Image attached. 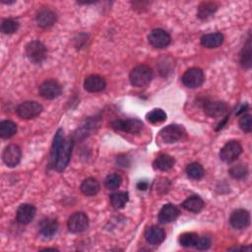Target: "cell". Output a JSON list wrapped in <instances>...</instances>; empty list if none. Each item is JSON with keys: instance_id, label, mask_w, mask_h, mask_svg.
Returning <instances> with one entry per match:
<instances>
[{"instance_id": "cell-35", "label": "cell", "mask_w": 252, "mask_h": 252, "mask_svg": "<svg viewBox=\"0 0 252 252\" xmlns=\"http://www.w3.org/2000/svg\"><path fill=\"white\" fill-rule=\"evenodd\" d=\"M239 126L245 133H250L252 130V116L250 114H244L239 119Z\"/></svg>"}, {"instance_id": "cell-22", "label": "cell", "mask_w": 252, "mask_h": 252, "mask_svg": "<svg viewBox=\"0 0 252 252\" xmlns=\"http://www.w3.org/2000/svg\"><path fill=\"white\" fill-rule=\"evenodd\" d=\"M154 168L160 170V171H167L174 165V158L166 154L159 155L155 160H154Z\"/></svg>"}, {"instance_id": "cell-7", "label": "cell", "mask_w": 252, "mask_h": 252, "mask_svg": "<svg viewBox=\"0 0 252 252\" xmlns=\"http://www.w3.org/2000/svg\"><path fill=\"white\" fill-rule=\"evenodd\" d=\"M42 105L36 101H25L17 107V114L23 119H32L39 115L42 111Z\"/></svg>"}, {"instance_id": "cell-16", "label": "cell", "mask_w": 252, "mask_h": 252, "mask_svg": "<svg viewBox=\"0 0 252 252\" xmlns=\"http://www.w3.org/2000/svg\"><path fill=\"white\" fill-rule=\"evenodd\" d=\"M179 216V210L172 204L164 205L158 213V221L160 223H169L174 221Z\"/></svg>"}, {"instance_id": "cell-13", "label": "cell", "mask_w": 252, "mask_h": 252, "mask_svg": "<svg viewBox=\"0 0 252 252\" xmlns=\"http://www.w3.org/2000/svg\"><path fill=\"white\" fill-rule=\"evenodd\" d=\"M229 222L233 228L243 229L249 225L250 215L246 210H243V209L235 210L230 215Z\"/></svg>"}, {"instance_id": "cell-28", "label": "cell", "mask_w": 252, "mask_h": 252, "mask_svg": "<svg viewBox=\"0 0 252 252\" xmlns=\"http://www.w3.org/2000/svg\"><path fill=\"white\" fill-rule=\"evenodd\" d=\"M186 173L191 179H200L204 175V168L198 162H192L187 165Z\"/></svg>"}, {"instance_id": "cell-1", "label": "cell", "mask_w": 252, "mask_h": 252, "mask_svg": "<svg viewBox=\"0 0 252 252\" xmlns=\"http://www.w3.org/2000/svg\"><path fill=\"white\" fill-rule=\"evenodd\" d=\"M73 142L69 138H65L63 130L58 129L52 143L50 153V165L56 171H63L69 163L72 153Z\"/></svg>"}, {"instance_id": "cell-30", "label": "cell", "mask_w": 252, "mask_h": 252, "mask_svg": "<svg viewBox=\"0 0 252 252\" xmlns=\"http://www.w3.org/2000/svg\"><path fill=\"white\" fill-rule=\"evenodd\" d=\"M241 64L244 68H250L251 67V40L250 38L247 39L246 43L243 46L242 52H241Z\"/></svg>"}, {"instance_id": "cell-31", "label": "cell", "mask_w": 252, "mask_h": 252, "mask_svg": "<svg viewBox=\"0 0 252 252\" xmlns=\"http://www.w3.org/2000/svg\"><path fill=\"white\" fill-rule=\"evenodd\" d=\"M146 118L151 123H159L166 119V114L162 109L155 108L147 114Z\"/></svg>"}, {"instance_id": "cell-36", "label": "cell", "mask_w": 252, "mask_h": 252, "mask_svg": "<svg viewBox=\"0 0 252 252\" xmlns=\"http://www.w3.org/2000/svg\"><path fill=\"white\" fill-rule=\"evenodd\" d=\"M210 246H211V240L208 237L203 236V237L198 238L197 243L195 245V248H197L198 250H206Z\"/></svg>"}, {"instance_id": "cell-23", "label": "cell", "mask_w": 252, "mask_h": 252, "mask_svg": "<svg viewBox=\"0 0 252 252\" xmlns=\"http://www.w3.org/2000/svg\"><path fill=\"white\" fill-rule=\"evenodd\" d=\"M99 189L100 186L98 181L93 177L86 178L81 184V191L86 196H94L98 193Z\"/></svg>"}, {"instance_id": "cell-4", "label": "cell", "mask_w": 252, "mask_h": 252, "mask_svg": "<svg viewBox=\"0 0 252 252\" xmlns=\"http://www.w3.org/2000/svg\"><path fill=\"white\" fill-rule=\"evenodd\" d=\"M111 127L116 131H123L126 133L137 134L143 129V123L137 118L118 119L111 122Z\"/></svg>"}, {"instance_id": "cell-24", "label": "cell", "mask_w": 252, "mask_h": 252, "mask_svg": "<svg viewBox=\"0 0 252 252\" xmlns=\"http://www.w3.org/2000/svg\"><path fill=\"white\" fill-rule=\"evenodd\" d=\"M204 206V201L199 196H191L182 203V207L185 210L193 213H199Z\"/></svg>"}, {"instance_id": "cell-26", "label": "cell", "mask_w": 252, "mask_h": 252, "mask_svg": "<svg viewBox=\"0 0 252 252\" xmlns=\"http://www.w3.org/2000/svg\"><path fill=\"white\" fill-rule=\"evenodd\" d=\"M17 132V125L11 120H3L0 123V136L3 139L13 137Z\"/></svg>"}, {"instance_id": "cell-17", "label": "cell", "mask_w": 252, "mask_h": 252, "mask_svg": "<svg viewBox=\"0 0 252 252\" xmlns=\"http://www.w3.org/2000/svg\"><path fill=\"white\" fill-rule=\"evenodd\" d=\"M145 238L148 243L152 245H158L160 244L165 238V232L162 228L153 225L147 228L145 232Z\"/></svg>"}, {"instance_id": "cell-18", "label": "cell", "mask_w": 252, "mask_h": 252, "mask_svg": "<svg viewBox=\"0 0 252 252\" xmlns=\"http://www.w3.org/2000/svg\"><path fill=\"white\" fill-rule=\"evenodd\" d=\"M227 110V105L223 101H211L205 104L204 112L210 117H220Z\"/></svg>"}, {"instance_id": "cell-37", "label": "cell", "mask_w": 252, "mask_h": 252, "mask_svg": "<svg viewBox=\"0 0 252 252\" xmlns=\"http://www.w3.org/2000/svg\"><path fill=\"white\" fill-rule=\"evenodd\" d=\"M137 187H138L139 190H146L148 188V183L145 182V181H140L137 184Z\"/></svg>"}, {"instance_id": "cell-11", "label": "cell", "mask_w": 252, "mask_h": 252, "mask_svg": "<svg viewBox=\"0 0 252 252\" xmlns=\"http://www.w3.org/2000/svg\"><path fill=\"white\" fill-rule=\"evenodd\" d=\"M150 44L156 48H164L170 43V35L161 29L153 30L148 35Z\"/></svg>"}, {"instance_id": "cell-21", "label": "cell", "mask_w": 252, "mask_h": 252, "mask_svg": "<svg viewBox=\"0 0 252 252\" xmlns=\"http://www.w3.org/2000/svg\"><path fill=\"white\" fill-rule=\"evenodd\" d=\"M223 42V35L220 32L205 34L201 37V44L207 48H217Z\"/></svg>"}, {"instance_id": "cell-29", "label": "cell", "mask_w": 252, "mask_h": 252, "mask_svg": "<svg viewBox=\"0 0 252 252\" xmlns=\"http://www.w3.org/2000/svg\"><path fill=\"white\" fill-rule=\"evenodd\" d=\"M199 236L197 233L194 232H185L180 235L179 243L183 247H195Z\"/></svg>"}, {"instance_id": "cell-8", "label": "cell", "mask_w": 252, "mask_h": 252, "mask_svg": "<svg viewBox=\"0 0 252 252\" xmlns=\"http://www.w3.org/2000/svg\"><path fill=\"white\" fill-rule=\"evenodd\" d=\"M241 152L242 147L237 141H229L220 151V158L224 162H232L237 159Z\"/></svg>"}, {"instance_id": "cell-2", "label": "cell", "mask_w": 252, "mask_h": 252, "mask_svg": "<svg viewBox=\"0 0 252 252\" xmlns=\"http://www.w3.org/2000/svg\"><path fill=\"white\" fill-rule=\"evenodd\" d=\"M152 78L153 71L148 65L145 64H140L134 67L129 74V80L131 85L138 88L148 85L151 82Z\"/></svg>"}, {"instance_id": "cell-14", "label": "cell", "mask_w": 252, "mask_h": 252, "mask_svg": "<svg viewBox=\"0 0 252 252\" xmlns=\"http://www.w3.org/2000/svg\"><path fill=\"white\" fill-rule=\"evenodd\" d=\"M35 213L36 210L33 205L22 204L17 210V220L22 224H28L33 220Z\"/></svg>"}, {"instance_id": "cell-6", "label": "cell", "mask_w": 252, "mask_h": 252, "mask_svg": "<svg viewBox=\"0 0 252 252\" xmlns=\"http://www.w3.org/2000/svg\"><path fill=\"white\" fill-rule=\"evenodd\" d=\"M205 81V75L202 69L198 67H192L185 71L182 76V83L191 89L200 87Z\"/></svg>"}, {"instance_id": "cell-34", "label": "cell", "mask_w": 252, "mask_h": 252, "mask_svg": "<svg viewBox=\"0 0 252 252\" xmlns=\"http://www.w3.org/2000/svg\"><path fill=\"white\" fill-rule=\"evenodd\" d=\"M18 29H19V24L17 21L13 19H6L1 24V31L3 33H6V34H11L16 32Z\"/></svg>"}, {"instance_id": "cell-3", "label": "cell", "mask_w": 252, "mask_h": 252, "mask_svg": "<svg viewBox=\"0 0 252 252\" xmlns=\"http://www.w3.org/2000/svg\"><path fill=\"white\" fill-rule=\"evenodd\" d=\"M27 57L33 63H41L47 55V50L45 45L38 41L32 40L26 45Z\"/></svg>"}, {"instance_id": "cell-9", "label": "cell", "mask_w": 252, "mask_h": 252, "mask_svg": "<svg viewBox=\"0 0 252 252\" xmlns=\"http://www.w3.org/2000/svg\"><path fill=\"white\" fill-rule=\"evenodd\" d=\"M38 92L42 97L46 99H54L61 94L62 87L57 81L49 79L39 86Z\"/></svg>"}, {"instance_id": "cell-20", "label": "cell", "mask_w": 252, "mask_h": 252, "mask_svg": "<svg viewBox=\"0 0 252 252\" xmlns=\"http://www.w3.org/2000/svg\"><path fill=\"white\" fill-rule=\"evenodd\" d=\"M56 14L49 9H42L36 15V23L41 28L51 27L56 22Z\"/></svg>"}, {"instance_id": "cell-25", "label": "cell", "mask_w": 252, "mask_h": 252, "mask_svg": "<svg viewBox=\"0 0 252 252\" xmlns=\"http://www.w3.org/2000/svg\"><path fill=\"white\" fill-rule=\"evenodd\" d=\"M218 5L215 2H202L198 7V17L202 20L208 19L217 11Z\"/></svg>"}, {"instance_id": "cell-27", "label": "cell", "mask_w": 252, "mask_h": 252, "mask_svg": "<svg viewBox=\"0 0 252 252\" xmlns=\"http://www.w3.org/2000/svg\"><path fill=\"white\" fill-rule=\"evenodd\" d=\"M129 200V195L127 192H116L109 196L110 204L115 209L123 208Z\"/></svg>"}, {"instance_id": "cell-15", "label": "cell", "mask_w": 252, "mask_h": 252, "mask_svg": "<svg viewBox=\"0 0 252 252\" xmlns=\"http://www.w3.org/2000/svg\"><path fill=\"white\" fill-rule=\"evenodd\" d=\"M105 86V80L99 75H91L84 82L85 90L90 93H99L104 90Z\"/></svg>"}, {"instance_id": "cell-10", "label": "cell", "mask_w": 252, "mask_h": 252, "mask_svg": "<svg viewBox=\"0 0 252 252\" xmlns=\"http://www.w3.org/2000/svg\"><path fill=\"white\" fill-rule=\"evenodd\" d=\"M89 225V219L83 212L74 213L68 220V229L73 233H79L87 229Z\"/></svg>"}, {"instance_id": "cell-5", "label": "cell", "mask_w": 252, "mask_h": 252, "mask_svg": "<svg viewBox=\"0 0 252 252\" xmlns=\"http://www.w3.org/2000/svg\"><path fill=\"white\" fill-rule=\"evenodd\" d=\"M185 135V129L182 125L178 124H170L166 127L162 128L159 132V138L167 144L174 143L180 139H182Z\"/></svg>"}, {"instance_id": "cell-32", "label": "cell", "mask_w": 252, "mask_h": 252, "mask_svg": "<svg viewBox=\"0 0 252 252\" xmlns=\"http://www.w3.org/2000/svg\"><path fill=\"white\" fill-rule=\"evenodd\" d=\"M122 182V178L119 174L117 173H110L106 176L104 180V185L107 189L109 190H114L117 189Z\"/></svg>"}, {"instance_id": "cell-12", "label": "cell", "mask_w": 252, "mask_h": 252, "mask_svg": "<svg viewBox=\"0 0 252 252\" xmlns=\"http://www.w3.org/2000/svg\"><path fill=\"white\" fill-rule=\"evenodd\" d=\"M21 156H22V152H21L20 147L12 144L5 148V150L3 151L2 158L6 165L13 167V166H16L20 162Z\"/></svg>"}, {"instance_id": "cell-33", "label": "cell", "mask_w": 252, "mask_h": 252, "mask_svg": "<svg viewBox=\"0 0 252 252\" xmlns=\"http://www.w3.org/2000/svg\"><path fill=\"white\" fill-rule=\"evenodd\" d=\"M229 173L235 179H242L248 174V168L245 164L237 163L230 167Z\"/></svg>"}, {"instance_id": "cell-19", "label": "cell", "mask_w": 252, "mask_h": 252, "mask_svg": "<svg viewBox=\"0 0 252 252\" xmlns=\"http://www.w3.org/2000/svg\"><path fill=\"white\" fill-rule=\"evenodd\" d=\"M58 229V222L54 219L46 218L39 224V233L44 238H51Z\"/></svg>"}]
</instances>
